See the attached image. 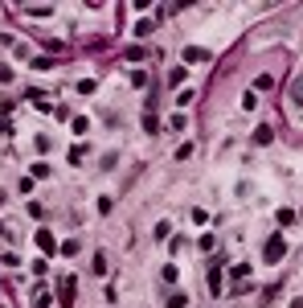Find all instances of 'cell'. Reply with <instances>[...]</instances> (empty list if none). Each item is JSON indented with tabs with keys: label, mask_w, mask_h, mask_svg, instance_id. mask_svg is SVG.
<instances>
[{
	"label": "cell",
	"mask_w": 303,
	"mask_h": 308,
	"mask_svg": "<svg viewBox=\"0 0 303 308\" xmlns=\"http://www.w3.org/2000/svg\"><path fill=\"white\" fill-rule=\"evenodd\" d=\"M278 255H287V243H283V234H271V238H266V259L275 263Z\"/></svg>",
	"instance_id": "1"
},
{
	"label": "cell",
	"mask_w": 303,
	"mask_h": 308,
	"mask_svg": "<svg viewBox=\"0 0 303 308\" xmlns=\"http://www.w3.org/2000/svg\"><path fill=\"white\" fill-rule=\"evenodd\" d=\"M37 247L41 251H53V234L50 230H37Z\"/></svg>",
	"instance_id": "2"
},
{
	"label": "cell",
	"mask_w": 303,
	"mask_h": 308,
	"mask_svg": "<svg viewBox=\"0 0 303 308\" xmlns=\"http://www.w3.org/2000/svg\"><path fill=\"white\" fill-rule=\"evenodd\" d=\"M209 288L221 292V267H209Z\"/></svg>",
	"instance_id": "3"
},
{
	"label": "cell",
	"mask_w": 303,
	"mask_h": 308,
	"mask_svg": "<svg viewBox=\"0 0 303 308\" xmlns=\"http://www.w3.org/2000/svg\"><path fill=\"white\" fill-rule=\"evenodd\" d=\"M205 58H209L205 50H184V62H205Z\"/></svg>",
	"instance_id": "4"
},
{
	"label": "cell",
	"mask_w": 303,
	"mask_h": 308,
	"mask_svg": "<svg viewBox=\"0 0 303 308\" xmlns=\"http://www.w3.org/2000/svg\"><path fill=\"white\" fill-rule=\"evenodd\" d=\"M184 304H189V296H180V292L168 296V308H184Z\"/></svg>",
	"instance_id": "5"
},
{
	"label": "cell",
	"mask_w": 303,
	"mask_h": 308,
	"mask_svg": "<svg viewBox=\"0 0 303 308\" xmlns=\"http://www.w3.org/2000/svg\"><path fill=\"white\" fill-rule=\"evenodd\" d=\"M291 95H295V103L303 107V83H295V90H291Z\"/></svg>",
	"instance_id": "6"
},
{
	"label": "cell",
	"mask_w": 303,
	"mask_h": 308,
	"mask_svg": "<svg viewBox=\"0 0 303 308\" xmlns=\"http://www.w3.org/2000/svg\"><path fill=\"white\" fill-rule=\"evenodd\" d=\"M0 83H13V70H8V66H0Z\"/></svg>",
	"instance_id": "7"
},
{
	"label": "cell",
	"mask_w": 303,
	"mask_h": 308,
	"mask_svg": "<svg viewBox=\"0 0 303 308\" xmlns=\"http://www.w3.org/2000/svg\"><path fill=\"white\" fill-rule=\"evenodd\" d=\"M291 308H303V300H295V304H291Z\"/></svg>",
	"instance_id": "8"
}]
</instances>
